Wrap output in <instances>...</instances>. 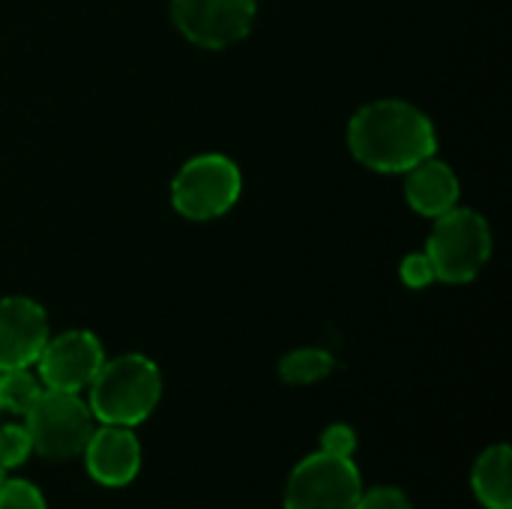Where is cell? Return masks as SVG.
Returning <instances> with one entry per match:
<instances>
[{
  "label": "cell",
  "instance_id": "cell-1",
  "mask_svg": "<svg viewBox=\"0 0 512 509\" xmlns=\"http://www.w3.org/2000/svg\"><path fill=\"white\" fill-rule=\"evenodd\" d=\"M351 153L378 174H405L435 156L438 138L432 120L405 99H378L363 105L348 123Z\"/></svg>",
  "mask_w": 512,
  "mask_h": 509
},
{
  "label": "cell",
  "instance_id": "cell-2",
  "mask_svg": "<svg viewBox=\"0 0 512 509\" xmlns=\"http://www.w3.org/2000/svg\"><path fill=\"white\" fill-rule=\"evenodd\" d=\"M90 414L105 426H138L162 399L159 366L144 354H123L105 360L90 381Z\"/></svg>",
  "mask_w": 512,
  "mask_h": 509
},
{
  "label": "cell",
  "instance_id": "cell-3",
  "mask_svg": "<svg viewBox=\"0 0 512 509\" xmlns=\"http://www.w3.org/2000/svg\"><path fill=\"white\" fill-rule=\"evenodd\" d=\"M426 255L435 267V279L450 285L471 282L492 258V228L477 210L453 207L435 219Z\"/></svg>",
  "mask_w": 512,
  "mask_h": 509
},
{
  "label": "cell",
  "instance_id": "cell-4",
  "mask_svg": "<svg viewBox=\"0 0 512 509\" xmlns=\"http://www.w3.org/2000/svg\"><path fill=\"white\" fill-rule=\"evenodd\" d=\"M90 405L78 399V393L66 390H42L39 399L24 414V429L30 435L33 453L48 462H66L84 453L93 435Z\"/></svg>",
  "mask_w": 512,
  "mask_h": 509
},
{
  "label": "cell",
  "instance_id": "cell-5",
  "mask_svg": "<svg viewBox=\"0 0 512 509\" xmlns=\"http://www.w3.org/2000/svg\"><path fill=\"white\" fill-rule=\"evenodd\" d=\"M243 189L240 168L219 153L189 159L171 183V204L192 222H210L225 216Z\"/></svg>",
  "mask_w": 512,
  "mask_h": 509
},
{
  "label": "cell",
  "instance_id": "cell-6",
  "mask_svg": "<svg viewBox=\"0 0 512 509\" xmlns=\"http://www.w3.org/2000/svg\"><path fill=\"white\" fill-rule=\"evenodd\" d=\"M363 480L354 459L324 450L306 456L285 483V509H354Z\"/></svg>",
  "mask_w": 512,
  "mask_h": 509
},
{
  "label": "cell",
  "instance_id": "cell-7",
  "mask_svg": "<svg viewBox=\"0 0 512 509\" xmlns=\"http://www.w3.org/2000/svg\"><path fill=\"white\" fill-rule=\"evenodd\" d=\"M177 30L201 48H228L249 36L255 0H171Z\"/></svg>",
  "mask_w": 512,
  "mask_h": 509
},
{
  "label": "cell",
  "instance_id": "cell-8",
  "mask_svg": "<svg viewBox=\"0 0 512 509\" xmlns=\"http://www.w3.org/2000/svg\"><path fill=\"white\" fill-rule=\"evenodd\" d=\"M102 363H105V351L90 330H66L54 339L48 336L36 360V375L45 390L81 393L90 387Z\"/></svg>",
  "mask_w": 512,
  "mask_h": 509
},
{
  "label": "cell",
  "instance_id": "cell-9",
  "mask_svg": "<svg viewBox=\"0 0 512 509\" xmlns=\"http://www.w3.org/2000/svg\"><path fill=\"white\" fill-rule=\"evenodd\" d=\"M48 342V315L30 297L0 300V372L27 369Z\"/></svg>",
  "mask_w": 512,
  "mask_h": 509
},
{
  "label": "cell",
  "instance_id": "cell-10",
  "mask_svg": "<svg viewBox=\"0 0 512 509\" xmlns=\"http://www.w3.org/2000/svg\"><path fill=\"white\" fill-rule=\"evenodd\" d=\"M84 468L87 474L108 489L129 486L141 471V444L132 429L126 426H105L93 429L84 447Z\"/></svg>",
  "mask_w": 512,
  "mask_h": 509
},
{
  "label": "cell",
  "instance_id": "cell-11",
  "mask_svg": "<svg viewBox=\"0 0 512 509\" xmlns=\"http://www.w3.org/2000/svg\"><path fill=\"white\" fill-rule=\"evenodd\" d=\"M405 174V198L420 216L438 219L459 207V177L447 162L429 156Z\"/></svg>",
  "mask_w": 512,
  "mask_h": 509
},
{
  "label": "cell",
  "instance_id": "cell-12",
  "mask_svg": "<svg viewBox=\"0 0 512 509\" xmlns=\"http://www.w3.org/2000/svg\"><path fill=\"white\" fill-rule=\"evenodd\" d=\"M510 447L495 444L480 453L471 471V486L477 501L486 509H512L510 486Z\"/></svg>",
  "mask_w": 512,
  "mask_h": 509
},
{
  "label": "cell",
  "instance_id": "cell-13",
  "mask_svg": "<svg viewBox=\"0 0 512 509\" xmlns=\"http://www.w3.org/2000/svg\"><path fill=\"white\" fill-rule=\"evenodd\" d=\"M333 369H336V360H333L330 351H324V348H297V351H291V354L282 357L279 378L285 384L303 387V384L324 381Z\"/></svg>",
  "mask_w": 512,
  "mask_h": 509
},
{
  "label": "cell",
  "instance_id": "cell-14",
  "mask_svg": "<svg viewBox=\"0 0 512 509\" xmlns=\"http://www.w3.org/2000/svg\"><path fill=\"white\" fill-rule=\"evenodd\" d=\"M42 390L45 387H42L39 375L30 372V366L27 369H6V372H0V411L24 417Z\"/></svg>",
  "mask_w": 512,
  "mask_h": 509
},
{
  "label": "cell",
  "instance_id": "cell-15",
  "mask_svg": "<svg viewBox=\"0 0 512 509\" xmlns=\"http://www.w3.org/2000/svg\"><path fill=\"white\" fill-rule=\"evenodd\" d=\"M33 447H30V435L24 426L18 423H6L0 426V471H12V468H21L27 459H30Z\"/></svg>",
  "mask_w": 512,
  "mask_h": 509
},
{
  "label": "cell",
  "instance_id": "cell-16",
  "mask_svg": "<svg viewBox=\"0 0 512 509\" xmlns=\"http://www.w3.org/2000/svg\"><path fill=\"white\" fill-rule=\"evenodd\" d=\"M0 509H48L42 492L30 480H6L0 483Z\"/></svg>",
  "mask_w": 512,
  "mask_h": 509
},
{
  "label": "cell",
  "instance_id": "cell-17",
  "mask_svg": "<svg viewBox=\"0 0 512 509\" xmlns=\"http://www.w3.org/2000/svg\"><path fill=\"white\" fill-rule=\"evenodd\" d=\"M321 450L330 453V456L354 459V453H357V432L351 426H345V423H333L321 435Z\"/></svg>",
  "mask_w": 512,
  "mask_h": 509
},
{
  "label": "cell",
  "instance_id": "cell-18",
  "mask_svg": "<svg viewBox=\"0 0 512 509\" xmlns=\"http://www.w3.org/2000/svg\"><path fill=\"white\" fill-rule=\"evenodd\" d=\"M354 509H414L408 495L402 489L393 486H375L369 492L360 495V501L354 504Z\"/></svg>",
  "mask_w": 512,
  "mask_h": 509
},
{
  "label": "cell",
  "instance_id": "cell-19",
  "mask_svg": "<svg viewBox=\"0 0 512 509\" xmlns=\"http://www.w3.org/2000/svg\"><path fill=\"white\" fill-rule=\"evenodd\" d=\"M402 282L408 288H414V291H420V288L435 282V267H432L426 252H414V255H408L402 261Z\"/></svg>",
  "mask_w": 512,
  "mask_h": 509
},
{
  "label": "cell",
  "instance_id": "cell-20",
  "mask_svg": "<svg viewBox=\"0 0 512 509\" xmlns=\"http://www.w3.org/2000/svg\"><path fill=\"white\" fill-rule=\"evenodd\" d=\"M3 477H6V474H3V471H0V483H3Z\"/></svg>",
  "mask_w": 512,
  "mask_h": 509
},
{
  "label": "cell",
  "instance_id": "cell-21",
  "mask_svg": "<svg viewBox=\"0 0 512 509\" xmlns=\"http://www.w3.org/2000/svg\"><path fill=\"white\" fill-rule=\"evenodd\" d=\"M0 414H3V411H0Z\"/></svg>",
  "mask_w": 512,
  "mask_h": 509
}]
</instances>
